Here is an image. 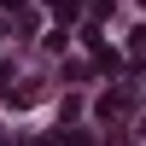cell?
<instances>
[{"instance_id":"6da1fadb","label":"cell","mask_w":146,"mask_h":146,"mask_svg":"<svg viewBox=\"0 0 146 146\" xmlns=\"http://www.w3.org/2000/svg\"><path fill=\"white\" fill-rule=\"evenodd\" d=\"M123 111H129V94H123V88H111V94L100 100V117L111 123V117H123Z\"/></svg>"},{"instance_id":"7a4b0ae2","label":"cell","mask_w":146,"mask_h":146,"mask_svg":"<svg viewBox=\"0 0 146 146\" xmlns=\"http://www.w3.org/2000/svg\"><path fill=\"white\" fill-rule=\"evenodd\" d=\"M0 6H6V12H23V0H0Z\"/></svg>"},{"instance_id":"3957f363","label":"cell","mask_w":146,"mask_h":146,"mask_svg":"<svg viewBox=\"0 0 146 146\" xmlns=\"http://www.w3.org/2000/svg\"><path fill=\"white\" fill-rule=\"evenodd\" d=\"M88 6H94V12H105V6H111V0H88Z\"/></svg>"},{"instance_id":"277c9868","label":"cell","mask_w":146,"mask_h":146,"mask_svg":"<svg viewBox=\"0 0 146 146\" xmlns=\"http://www.w3.org/2000/svg\"><path fill=\"white\" fill-rule=\"evenodd\" d=\"M53 6H64V0H53Z\"/></svg>"}]
</instances>
